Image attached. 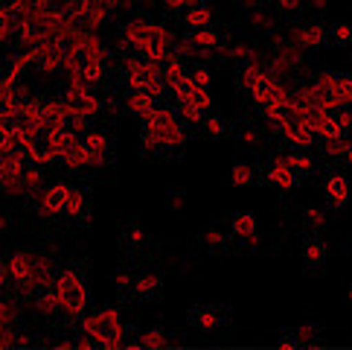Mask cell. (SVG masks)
I'll list each match as a JSON object with an SVG mask.
<instances>
[{
    "instance_id": "cell-1",
    "label": "cell",
    "mask_w": 352,
    "mask_h": 350,
    "mask_svg": "<svg viewBox=\"0 0 352 350\" xmlns=\"http://www.w3.org/2000/svg\"><path fill=\"white\" fill-rule=\"evenodd\" d=\"M56 295H58V307L61 316L67 321H79L87 312V286H85V271L82 266H65L56 278Z\"/></svg>"
},
{
    "instance_id": "cell-2",
    "label": "cell",
    "mask_w": 352,
    "mask_h": 350,
    "mask_svg": "<svg viewBox=\"0 0 352 350\" xmlns=\"http://www.w3.org/2000/svg\"><path fill=\"white\" fill-rule=\"evenodd\" d=\"M79 330L87 333L96 344H102V347H120V344H125V339H122L125 321H122V309L120 307L82 316L79 318Z\"/></svg>"
},
{
    "instance_id": "cell-3",
    "label": "cell",
    "mask_w": 352,
    "mask_h": 350,
    "mask_svg": "<svg viewBox=\"0 0 352 350\" xmlns=\"http://www.w3.org/2000/svg\"><path fill=\"white\" fill-rule=\"evenodd\" d=\"M82 152H85V167L87 169H105L111 164V134L102 129H91L79 137Z\"/></svg>"
},
{
    "instance_id": "cell-4",
    "label": "cell",
    "mask_w": 352,
    "mask_h": 350,
    "mask_svg": "<svg viewBox=\"0 0 352 350\" xmlns=\"http://www.w3.org/2000/svg\"><path fill=\"white\" fill-rule=\"evenodd\" d=\"M32 257H35L32 248H18V251H12L6 260L9 280L21 298H32Z\"/></svg>"
},
{
    "instance_id": "cell-5",
    "label": "cell",
    "mask_w": 352,
    "mask_h": 350,
    "mask_svg": "<svg viewBox=\"0 0 352 350\" xmlns=\"http://www.w3.org/2000/svg\"><path fill=\"white\" fill-rule=\"evenodd\" d=\"M230 321V309L221 304H198L186 309V324L198 333H216Z\"/></svg>"
},
{
    "instance_id": "cell-6",
    "label": "cell",
    "mask_w": 352,
    "mask_h": 350,
    "mask_svg": "<svg viewBox=\"0 0 352 350\" xmlns=\"http://www.w3.org/2000/svg\"><path fill=\"white\" fill-rule=\"evenodd\" d=\"M58 99L67 105V111H73V114H82V117H87V120H96V117L105 114L102 96L91 94V91H82V88H76V85H70Z\"/></svg>"
},
{
    "instance_id": "cell-7",
    "label": "cell",
    "mask_w": 352,
    "mask_h": 350,
    "mask_svg": "<svg viewBox=\"0 0 352 350\" xmlns=\"http://www.w3.org/2000/svg\"><path fill=\"white\" fill-rule=\"evenodd\" d=\"M65 198H67V184L65 181H56L44 187L35 198V214L38 219H47V222H56V219H65Z\"/></svg>"
},
{
    "instance_id": "cell-8",
    "label": "cell",
    "mask_w": 352,
    "mask_h": 350,
    "mask_svg": "<svg viewBox=\"0 0 352 350\" xmlns=\"http://www.w3.org/2000/svg\"><path fill=\"white\" fill-rule=\"evenodd\" d=\"M323 202H326V210H335L341 214L349 205V178L344 169H329L323 178Z\"/></svg>"
},
{
    "instance_id": "cell-9",
    "label": "cell",
    "mask_w": 352,
    "mask_h": 350,
    "mask_svg": "<svg viewBox=\"0 0 352 350\" xmlns=\"http://www.w3.org/2000/svg\"><path fill=\"white\" fill-rule=\"evenodd\" d=\"M120 245H122V251H125L129 260H140L148 251V245H152V234L146 231L143 222L129 219L125 222V228H122V234H120Z\"/></svg>"
},
{
    "instance_id": "cell-10",
    "label": "cell",
    "mask_w": 352,
    "mask_h": 350,
    "mask_svg": "<svg viewBox=\"0 0 352 350\" xmlns=\"http://www.w3.org/2000/svg\"><path fill=\"white\" fill-rule=\"evenodd\" d=\"M300 257H303V269L309 274L323 271V266L329 262V243L323 240L320 231H309V236L303 240V248H300Z\"/></svg>"
},
{
    "instance_id": "cell-11",
    "label": "cell",
    "mask_w": 352,
    "mask_h": 350,
    "mask_svg": "<svg viewBox=\"0 0 352 350\" xmlns=\"http://www.w3.org/2000/svg\"><path fill=\"white\" fill-rule=\"evenodd\" d=\"M262 175H265V181H271L276 190H283V193H292L294 187L300 184V178H297V172L288 167V161H285V155H280V158H274V161H268L265 164V169H262Z\"/></svg>"
},
{
    "instance_id": "cell-12",
    "label": "cell",
    "mask_w": 352,
    "mask_h": 350,
    "mask_svg": "<svg viewBox=\"0 0 352 350\" xmlns=\"http://www.w3.org/2000/svg\"><path fill=\"white\" fill-rule=\"evenodd\" d=\"M56 278H58L56 257L35 251V257H32V295L41 292V289H50V286H56Z\"/></svg>"
},
{
    "instance_id": "cell-13",
    "label": "cell",
    "mask_w": 352,
    "mask_h": 350,
    "mask_svg": "<svg viewBox=\"0 0 352 350\" xmlns=\"http://www.w3.org/2000/svg\"><path fill=\"white\" fill-rule=\"evenodd\" d=\"M65 219L73 225H85L91 219V205H87V193L82 184H67V198H65Z\"/></svg>"
},
{
    "instance_id": "cell-14",
    "label": "cell",
    "mask_w": 352,
    "mask_h": 350,
    "mask_svg": "<svg viewBox=\"0 0 352 350\" xmlns=\"http://www.w3.org/2000/svg\"><path fill=\"white\" fill-rule=\"evenodd\" d=\"M285 35L300 50H318V47L326 44V27H323V23H309V27H306V23H297V27H292Z\"/></svg>"
},
{
    "instance_id": "cell-15",
    "label": "cell",
    "mask_w": 352,
    "mask_h": 350,
    "mask_svg": "<svg viewBox=\"0 0 352 350\" xmlns=\"http://www.w3.org/2000/svg\"><path fill=\"white\" fill-rule=\"evenodd\" d=\"M27 155L35 164H53L56 161V149H53V132H47L44 126L38 132L30 134V146H27Z\"/></svg>"
},
{
    "instance_id": "cell-16",
    "label": "cell",
    "mask_w": 352,
    "mask_h": 350,
    "mask_svg": "<svg viewBox=\"0 0 352 350\" xmlns=\"http://www.w3.org/2000/svg\"><path fill=\"white\" fill-rule=\"evenodd\" d=\"M163 292V278L157 271H140L134 274V283H131V298L134 301H155V298Z\"/></svg>"
},
{
    "instance_id": "cell-17",
    "label": "cell",
    "mask_w": 352,
    "mask_h": 350,
    "mask_svg": "<svg viewBox=\"0 0 352 350\" xmlns=\"http://www.w3.org/2000/svg\"><path fill=\"white\" fill-rule=\"evenodd\" d=\"M230 236L239 243H245L248 248L259 245V234H256V216L248 214V210H242V214L230 216Z\"/></svg>"
},
{
    "instance_id": "cell-18",
    "label": "cell",
    "mask_w": 352,
    "mask_h": 350,
    "mask_svg": "<svg viewBox=\"0 0 352 350\" xmlns=\"http://www.w3.org/2000/svg\"><path fill=\"white\" fill-rule=\"evenodd\" d=\"M32 307H35V312L44 318V321H56L58 316H61V307H58V295H56V289L50 286V289H41V292H35L32 295Z\"/></svg>"
},
{
    "instance_id": "cell-19",
    "label": "cell",
    "mask_w": 352,
    "mask_h": 350,
    "mask_svg": "<svg viewBox=\"0 0 352 350\" xmlns=\"http://www.w3.org/2000/svg\"><path fill=\"white\" fill-rule=\"evenodd\" d=\"M155 105H157V99L152 94H146V91H129L125 94V111L134 114V117H140V120L152 114Z\"/></svg>"
},
{
    "instance_id": "cell-20",
    "label": "cell",
    "mask_w": 352,
    "mask_h": 350,
    "mask_svg": "<svg viewBox=\"0 0 352 350\" xmlns=\"http://www.w3.org/2000/svg\"><path fill=\"white\" fill-rule=\"evenodd\" d=\"M21 181H23V190H27V198H38V193L44 190V164H35V161H30L27 167H23V175H21Z\"/></svg>"
},
{
    "instance_id": "cell-21",
    "label": "cell",
    "mask_w": 352,
    "mask_h": 350,
    "mask_svg": "<svg viewBox=\"0 0 352 350\" xmlns=\"http://www.w3.org/2000/svg\"><path fill=\"white\" fill-rule=\"evenodd\" d=\"M184 41H190L195 50H216L221 44V35L212 27H201V30H186Z\"/></svg>"
},
{
    "instance_id": "cell-22",
    "label": "cell",
    "mask_w": 352,
    "mask_h": 350,
    "mask_svg": "<svg viewBox=\"0 0 352 350\" xmlns=\"http://www.w3.org/2000/svg\"><path fill=\"white\" fill-rule=\"evenodd\" d=\"M285 161H288V167L297 172V178H300V181H306V178H311V175L318 172V161H314L311 155H306L303 149H300V152L285 155Z\"/></svg>"
},
{
    "instance_id": "cell-23",
    "label": "cell",
    "mask_w": 352,
    "mask_h": 350,
    "mask_svg": "<svg viewBox=\"0 0 352 350\" xmlns=\"http://www.w3.org/2000/svg\"><path fill=\"white\" fill-rule=\"evenodd\" d=\"M259 169L250 164V161H236V164L230 167V184L233 187H250L256 178H259Z\"/></svg>"
},
{
    "instance_id": "cell-24",
    "label": "cell",
    "mask_w": 352,
    "mask_h": 350,
    "mask_svg": "<svg viewBox=\"0 0 352 350\" xmlns=\"http://www.w3.org/2000/svg\"><path fill=\"white\" fill-rule=\"evenodd\" d=\"M18 15L9 3H0V44H9L18 35Z\"/></svg>"
},
{
    "instance_id": "cell-25",
    "label": "cell",
    "mask_w": 352,
    "mask_h": 350,
    "mask_svg": "<svg viewBox=\"0 0 352 350\" xmlns=\"http://www.w3.org/2000/svg\"><path fill=\"white\" fill-rule=\"evenodd\" d=\"M181 21H184V27H186V30L210 27V23H212V9H210L207 3H198V6H192V9H186Z\"/></svg>"
},
{
    "instance_id": "cell-26",
    "label": "cell",
    "mask_w": 352,
    "mask_h": 350,
    "mask_svg": "<svg viewBox=\"0 0 352 350\" xmlns=\"http://www.w3.org/2000/svg\"><path fill=\"white\" fill-rule=\"evenodd\" d=\"M201 245H204L207 251H228L230 248V234H224L219 228H212V225H207V228L201 231Z\"/></svg>"
},
{
    "instance_id": "cell-27",
    "label": "cell",
    "mask_w": 352,
    "mask_h": 350,
    "mask_svg": "<svg viewBox=\"0 0 352 350\" xmlns=\"http://www.w3.org/2000/svg\"><path fill=\"white\" fill-rule=\"evenodd\" d=\"M248 27L254 30V32H268L271 35V32H276V21L262 6H256V9L248 12Z\"/></svg>"
},
{
    "instance_id": "cell-28",
    "label": "cell",
    "mask_w": 352,
    "mask_h": 350,
    "mask_svg": "<svg viewBox=\"0 0 352 350\" xmlns=\"http://www.w3.org/2000/svg\"><path fill=\"white\" fill-rule=\"evenodd\" d=\"M303 225L309 231H326V225H329V214H326L323 207H303V214H300Z\"/></svg>"
},
{
    "instance_id": "cell-29",
    "label": "cell",
    "mask_w": 352,
    "mask_h": 350,
    "mask_svg": "<svg viewBox=\"0 0 352 350\" xmlns=\"http://www.w3.org/2000/svg\"><path fill=\"white\" fill-rule=\"evenodd\" d=\"M172 108H175V114H178V120L190 123V126H201V120H204V111L192 103H186V99L184 103H172Z\"/></svg>"
},
{
    "instance_id": "cell-30",
    "label": "cell",
    "mask_w": 352,
    "mask_h": 350,
    "mask_svg": "<svg viewBox=\"0 0 352 350\" xmlns=\"http://www.w3.org/2000/svg\"><path fill=\"white\" fill-rule=\"evenodd\" d=\"M129 344H143V347H163V344H169V336L163 333L160 327H148L146 333H140L137 339H131Z\"/></svg>"
},
{
    "instance_id": "cell-31",
    "label": "cell",
    "mask_w": 352,
    "mask_h": 350,
    "mask_svg": "<svg viewBox=\"0 0 352 350\" xmlns=\"http://www.w3.org/2000/svg\"><path fill=\"white\" fill-rule=\"evenodd\" d=\"M326 39H329L332 44H338V47H349V44H352V23H349V21L335 23V27L326 32Z\"/></svg>"
},
{
    "instance_id": "cell-32",
    "label": "cell",
    "mask_w": 352,
    "mask_h": 350,
    "mask_svg": "<svg viewBox=\"0 0 352 350\" xmlns=\"http://www.w3.org/2000/svg\"><path fill=\"white\" fill-rule=\"evenodd\" d=\"M201 129H204L207 137H224L230 132L228 123H224V117H219V114H204V120H201Z\"/></svg>"
},
{
    "instance_id": "cell-33",
    "label": "cell",
    "mask_w": 352,
    "mask_h": 350,
    "mask_svg": "<svg viewBox=\"0 0 352 350\" xmlns=\"http://www.w3.org/2000/svg\"><path fill=\"white\" fill-rule=\"evenodd\" d=\"M236 137H239V141H242L248 149H259V146H262V132L254 126V123H245V126L236 132Z\"/></svg>"
},
{
    "instance_id": "cell-34",
    "label": "cell",
    "mask_w": 352,
    "mask_h": 350,
    "mask_svg": "<svg viewBox=\"0 0 352 350\" xmlns=\"http://www.w3.org/2000/svg\"><path fill=\"white\" fill-rule=\"evenodd\" d=\"M335 96H338V103H341V108H352V76H341V79H338Z\"/></svg>"
},
{
    "instance_id": "cell-35",
    "label": "cell",
    "mask_w": 352,
    "mask_h": 350,
    "mask_svg": "<svg viewBox=\"0 0 352 350\" xmlns=\"http://www.w3.org/2000/svg\"><path fill=\"white\" fill-rule=\"evenodd\" d=\"M131 283H134V271L131 269H117L114 271V289H117V295H129Z\"/></svg>"
},
{
    "instance_id": "cell-36",
    "label": "cell",
    "mask_w": 352,
    "mask_h": 350,
    "mask_svg": "<svg viewBox=\"0 0 352 350\" xmlns=\"http://www.w3.org/2000/svg\"><path fill=\"white\" fill-rule=\"evenodd\" d=\"M186 198H190V193L181 190V187H178V190H169L166 193V210H181L186 205Z\"/></svg>"
},
{
    "instance_id": "cell-37",
    "label": "cell",
    "mask_w": 352,
    "mask_h": 350,
    "mask_svg": "<svg viewBox=\"0 0 352 350\" xmlns=\"http://www.w3.org/2000/svg\"><path fill=\"white\" fill-rule=\"evenodd\" d=\"M163 9H169V12H178V15H184L186 9H192L198 3H204V0H160Z\"/></svg>"
},
{
    "instance_id": "cell-38",
    "label": "cell",
    "mask_w": 352,
    "mask_h": 350,
    "mask_svg": "<svg viewBox=\"0 0 352 350\" xmlns=\"http://www.w3.org/2000/svg\"><path fill=\"white\" fill-rule=\"evenodd\" d=\"M186 103H192V105H198L201 111H204V114H207V111H210V96H207V88H192V94H190V99H186Z\"/></svg>"
},
{
    "instance_id": "cell-39",
    "label": "cell",
    "mask_w": 352,
    "mask_h": 350,
    "mask_svg": "<svg viewBox=\"0 0 352 350\" xmlns=\"http://www.w3.org/2000/svg\"><path fill=\"white\" fill-rule=\"evenodd\" d=\"M276 9H280L283 15H300V12L306 9V0H276Z\"/></svg>"
},
{
    "instance_id": "cell-40",
    "label": "cell",
    "mask_w": 352,
    "mask_h": 350,
    "mask_svg": "<svg viewBox=\"0 0 352 350\" xmlns=\"http://www.w3.org/2000/svg\"><path fill=\"white\" fill-rule=\"evenodd\" d=\"M294 336H297V342H300V344L314 342V339H318V324H311V321H309V324H300Z\"/></svg>"
},
{
    "instance_id": "cell-41",
    "label": "cell",
    "mask_w": 352,
    "mask_h": 350,
    "mask_svg": "<svg viewBox=\"0 0 352 350\" xmlns=\"http://www.w3.org/2000/svg\"><path fill=\"white\" fill-rule=\"evenodd\" d=\"M190 79H192L198 88H207V85H210V79H212V76H210V68H207V65L192 68V70H190Z\"/></svg>"
},
{
    "instance_id": "cell-42",
    "label": "cell",
    "mask_w": 352,
    "mask_h": 350,
    "mask_svg": "<svg viewBox=\"0 0 352 350\" xmlns=\"http://www.w3.org/2000/svg\"><path fill=\"white\" fill-rule=\"evenodd\" d=\"M9 228H12V216L6 214V210H0V236H3Z\"/></svg>"
},
{
    "instance_id": "cell-43",
    "label": "cell",
    "mask_w": 352,
    "mask_h": 350,
    "mask_svg": "<svg viewBox=\"0 0 352 350\" xmlns=\"http://www.w3.org/2000/svg\"><path fill=\"white\" fill-rule=\"evenodd\" d=\"M9 283H12L9 280V269H6V262H0V292H3Z\"/></svg>"
},
{
    "instance_id": "cell-44",
    "label": "cell",
    "mask_w": 352,
    "mask_h": 350,
    "mask_svg": "<svg viewBox=\"0 0 352 350\" xmlns=\"http://www.w3.org/2000/svg\"><path fill=\"white\" fill-rule=\"evenodd\" d=\"M276 344H280V347H297L300 342H297V336H280V339H276Z\"/></svg>"
},
{
    "instance_id": "cell-45",
    "label": "cell",
    "mask_w": 352,
    "mask_h": 350,
    "mask_svg": "<svg viewBox=\"0 0 352 350\" xmlns=\"http://www.w3.org/2000/svg\"><path fill=\"white\" fill-rule=\"evenodd\" d=\"M233 6H236V9H248V12H250V9H256V6H259V0H233Z\"/></svg>"
},
{
    "instance_id": "cell-46",
    "label": "cell",
    "mask_w": 352,
    "mask_h": 350,
    "mask_svg": "<svg viewBox=\"0 0 352 350\" xmlns=\"http://www.w3.org/2000/svg\"><path fill=\"white\" fill-rule=\"evenodd\" d=\"M134 3H137V0H111V6H114V9H129Z\"/></svg>"
},
{
    "instance_id": "cell-47",
    "label": "cell",
    "mask_w": 352,
    "mask_h": 350,
    "mask_svg": "<svg viewBox=\"0 0 352 350\" xmlns=\"http://www.w3.org/2000/svg\"><path fill=\"white\" fill-rule=\"evenodd\" d=\"M346 298H349V304H352V286H349V292H346Z\"/></svg>"
}]
</instances>
